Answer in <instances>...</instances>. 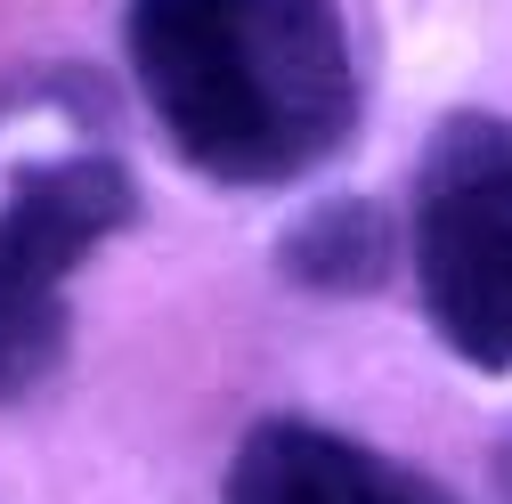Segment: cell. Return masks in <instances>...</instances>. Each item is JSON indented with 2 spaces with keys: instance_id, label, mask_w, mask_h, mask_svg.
Masks as SVG:
<instances>
[{
  "instance_id": "6da1fadb",
  "label": "cell",
  "mask_w": 512,
  "mask_h": 504,
  "mask_svg": "<svg viewBox=\"0 0 512 504\" xmlns=\"http://www.w3.org/2000/svg\"><path fill=\"white\" fill-rule=\"evenodd\" d=\"M131 82L187 171L285 187L358 139V49L334 0H131Z\"/></svg>"
},
{
  "instance_id": "7a4b0ae2",
  "label": "cell",
  "mask_w": 512,
  "mask_h": 504,
  "mask_svg": "<svg viewBox=\"0 0 512 504\" xmlns=\"http://www.w3.org/2000/svg\"><path fill=\"white\" fill-rule=\"evenodd\" d=\"M415 293L431 334L480 374H512V122L447 114L415 163Z\"/></svg>"
},
{
  "instance_id": "3957f363",
  "label": "cell",
  "mask_w": 512,
  "mask_h": 504,
  "mask_svg": "<svg viewBox=\"0 0 512 504\" xmlns=\"http://www.w3.org/2000/svg\"><path fill=\"white\" fill-rule=\"evenodd\" d=\"M139 220V187L114 155L25 163L0 196V407L33 399L66 358V293L106 236Z\"/></svg>"
},
{
  "instance_id": "277c9868",
  "label": "cell",
  "mask_w": 512,
  "mask_h": 504,
  "mask_svg": "<svg viewBox=\"0 0 512 504\" xmlns=\"http://www.w3.org/2000/svg\"><path fill=\"white\" fill-rule=\"evenodd\" d=\"M220 504H464V496H447L431 472L366 448L334 423L261 415L228 456Z\"/></svg>"
},
{
  "instance_id": "5b68a950",
  "label": "cell",
  "mask_w": 512,
  "mask_h": 504,
  "mask_svg": "<svg viewBox=\"0 0 512 504\" xmlns=\"http://www.w3.org/2000/svg\"><path fill=\"white\" fill-rule=\"evenodd\" d=\"M391 261H399V228H391V212L366 204V196H326V204H309V212L277 236L285 285L334 293V301L374 293L382 277H391Z\"/></svg>"
},
{
  "instance_id": "8992f818",
  "label": "cell",
  "mask_w": 512,
  "mask_h": 504,
  "mask_svg": "<svg viewBox=\"0 0 512 504\" xmlns=\"http://www.w3.org/2000/svg\"><path fill=\"white\" fill-rule=\"evenodd\" d=\"M496 496L512 504V431H504V448H496Z\"/></svg>"
}]
</instances>
